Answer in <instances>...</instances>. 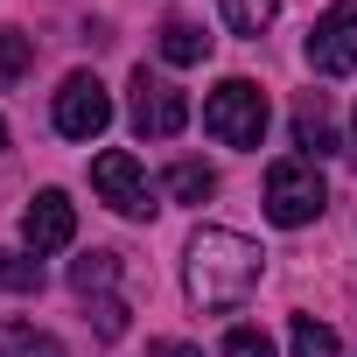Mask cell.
Here are the masks:
<instances>
[{
	"instance_id": "cell-19",
	"label": "cell",
	"mask_w": 357,
	"mask_h": 357,
	"mask_svg": "<svg viewBox=\"0 0 357 357\" xmlns=\"http://www.w3.org/2000/svg\"><path fill=\"white\" fill-rule=\"evenodd\" d=\"M29 63V36H0V84H15Z\"/></svg>"
},
{
	"instance_id": "cell-15",
	"label": "cell",
	"mask_w": 357,
	"mask_h": 357,
	"mask_svg": "<svg viewBox=\"0 0 357 357\" xmlns=\"http://www.w3.org/2000/svg\"><path fill=\"white\" fill-rule=\"evenodd\" d=\"M161 56H168V63H204V56H211V36H204L197 22H168V29H161Z\"/></svg>"
},
{
	"instance_id": "cell-14",
	"label": "cell",
	"mask_w": 357,
	"mask_h": 357,
	"mask_svg": "<svg viewBox=\"0 0 357 357\" xmlns=\"http://www.w3.org/2000/svg\"><path fill=\"white\" fill-rule=\"evenodd\" d=\"M112 280H119V252H84L77 266H70V287L91 301V294H112Z\"/></svg>"
},
{
	"instance_id": "cell-21",
	"label": "cell",
	"mask_w": 357,
	"mask_h": 357,
	"mask_svg": "<svg viewBox=\"0 0 357 357\" xmlns=\"http://www.w3.org/2000/svg\"><path fill=\"white\" fill-rule=\"evenodd\" d=\"M350 161H357V112H350Z\"/></svg>"
},
{
	"instance_id": "cell-18",
	"label": "cell",
	"mask_w": 357,
	"mask_h": 357,
	"mask_svg": "<svg viewBox=\"0 0 357 357\" xmlns=\"http://www.w3.org/2000/svg\"><path fill=\"white\" fill-rule=\"evenodd\" d=\"M225 357H273L266 329H225Z\"/></svg>"
},
{
	"instance_id": "cell-3",
	"label": "cell",
	"mask_w": 357,
	"mask_h": 357,
	"mask_svg": "<svg viewBox=\"0 0 357 357\" xmlns=\"http://www.w3.org/2000/svg\"><path fill=\"white\" fill-rule=\"evenodd\" d=\"M204 133L225 140V147H259L266 140V91L252 77H225L204 98Z\"/></svg>"
},
{
	"instance_id": "cell-13",
	"label": "cell",
	"mask_w": 357,
	"mask_h": 357,
	"mask_svg": "<svg viewBox=\"0 0 357 357\" xmlns=\"http://www.w3.org/2000/svg\"><path fill=\"white\" fill-rule=\"evenodd\" d=\"M287 350H294V357H343L336 329L315 322V315H294V322H287Z\"/></svg>"
},
{
	"instance_id": "cell-17",
	"label": "cell",
	"mask_w": 357,
	"mask_h": 357,
	"mask_svg": "<svg viewBox=\"0 0 357 357\" xmlns=\"http://www.w3.org/2000/svg\"><path fill=\"white\" fill-rule=\"evenodd\" d=\"M91 322H98L105 343H119V336H126V301H119V294H98V301H91Z\"/></svg>"
},
{
	"instance_id": "cell-7",
	"label": "cell",
	"mask_w": 357,
	"mask_h": 357,
	"mask_svg": "<svg viewBox=\"0 0 357 357\" xmlns=\"http://www.w3.org/2000/svg\"><path fill=\"white\" fill-rule=\"evenodd\" d=\"M308 70L315 77H350L357 70V0H336L308 29Z\"/></svg>"
},
{
	"instance_id": "cell-22",
	"label": "cell",
	"mask_w": 357,
	"mask_h": 357,
	"mask_svg": "<svg viewBox=\"0 0 357 357\" xmlns=\"http://www.w3.org/2000/svg\"><path fill=\"white\" fill-rule=\"evenodd\" d=\"M0 147H8V126H0Z\"/></svg>"
},
{
	"instance_id": "cell-12",
	"label": "cell",
	"mask_w": 357,
	"mask_h": 357,
	"mask_svg": "<svg viewBox=\"0 0 357 357\" xmlns=\"http://www.w3.org/2000/svg\"><path fill=\"white\" fill-rule=\"evenodd\" d=\"M168 197H175V204L218 197V168H211V161H175V168H168Z\"/></svg>"
},
{
	"instance_id": "cell-20",
	"label": "cell",
	"mask_w": 357,
	"mask_h": 357,
	"mask_svg": "<svg viewBox=\"0 0 357 357\" xmlns=\"http://www.w3.org/2000/svg\"><path fill=\"white\" fill-rule=\"evenodd\" d=\"M147 357H204V350H197V343H175V336H168V343H147Z\"/></svg>"
},
{
	"instance_id": "cell-10",
	"label": "cell",
	"mask_w": 357,
	"mask_h": 357,
	"mask_svg": "<svg viewBox=\"0 0 357 357\" xmlns=\"http://www.w3.org/2000/svg\"><path fill=\"white\" fill-rule=\"evenodd\" d=\"M0 357H70V350H63L50 329H36V322H15V315H8V322H0Z\"/></svg>"
},
{
	"instance_id": "cell-2",
	"label": "cell",
	"mask_w": 357,
	"mask_h": 357,
	"mask_svg": "<svg viewBox=\"0 0 357 357\" xmlns=\"http://www.w3.org/2000/svg\"><path fill=\"white\" fill-rule=\"evenodd\" d=\"M322 204H329V183H322V168H315L308 154H294V161H273V168H266V218H273L280 231L315 225V218H322Z\"/></svg>"
},
{
	"instance_id": "cell-1",
	"label": "cell",
	"mask_w": 357,
	"mask_h": 357,
	"mask_svg": "<svg viewBox=\"0 0 357 357\" xmlns=\"http://www.w3.org/2000/svg\"><path fill=\"white\" fill-rule=\"evenodd\" d=\"M259 266H266V252L252 238H238V231H197L190 259H183V280H190L197 308H238L259 287Z\"/></svg>"
},
{
	"instance_id": "cell-11",
	"label": "cell",
	"mask_w": 357,
	"mask_h": 357,
	"mask_svg": "<svg viewBox=\"0 0 357 357\" xmlns=\"http://www.w3.org/2000/svg\"><path fill=\"white\" fill-rule=\"evenodd\" d=\"M218 15H225L231 36H252V43H259V36L273 29V15H280V0H218Z\"/></svg>"
},
{
	"instance_id": "cell-8",
	"label": "cell",
	"mask_w": 357,
	"mask_h": 357,
	"mask_svg": "<svg viewBox=\"0 0 357 357\" xmlns=\"http://www.w3.org/2000/svg\"><path fill=\"white\" fill-rule=\"evenodd\" d=\"M22 238H29L36 259H43V252H63V245L77 238V204H70L63 190H43V197L22 211Z\"/></svg>"
},
{
	"instance_id": "cell-4",
	"label": "cell",
	"mask_w": 357,
	"mask_h": 357,
	"mask_svg": "<svg viewBox=\"0 0 357 357\" xmlns=\"http://www.w3.org/2000/svg\"><path fill=\"white\" fill-rule=\"evenodd\" d=\"M126 91H133V133H140V140H175V133L190 126V98L175 91L168 77H154L147 63L133 70Z\"/></svg>"
},
{
	"instance_id": "cell-9",
	"label": "cell",
	"mask_w": 357,
	"mask_h": 357,
	"mask_svg": "<svg viewBox=\"0 0 357 357\" xmlns=\"http://www.w3.org/2000/svg\"><path fill=\"white\" fill-rule=\"evenodd\" d=\"M294 147H308V161L336 147V112H329V98H322V91H308V98L294 105Z\"/></svg>"
},
{
	"instance_id": "cell-16",
	"label": "cell",
	"mask_w": 357,
	"mask_h": 357,
	"mask_svg": "<svg viewBox=\"0 0 357 357\" xmlns=\"http://www.w3.org/2000/svg\"><path fill=\"white\" fill-rule=\"evenodd\" d=\"M0 287H15V294H36V287H43V259L0 252Z\"/></svg>"
},
{
	"instance_id": "cell-6",
	"label": "cell",
	"mask_w": 357,
	"mask_h": 357,
	"mask_svg": "<svg viewBox=\"0 0 357 357\" xmlns=\"http://www.w3.org/2000/svg\"><path fill=\"white\" fill-rule=\"evenodd\" d=\"M91 190H98V204H112L119 218H154V211H161L154 190H147V175H140V161H133L126 147H105V154L91 161Z\"/></svg>"
},
{
	"instance_id": "cell-5",
	"label": "cell",
	"mask_w": 357,
	"mask_h": 357,
	"mask_svg": "<svg viewBox=\"0 0 357 357\" xmlns=\"http://www.w3.org/2000/svg\"><path fill=\"white\" fill-rule=\"evenodd\" d=\"M105 126H112V91L91 70H70L56 84V133L63 140H98Z\"/></svg>"
}]
</instances>
